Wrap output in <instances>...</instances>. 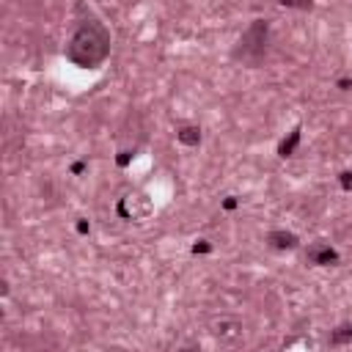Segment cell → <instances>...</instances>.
Listing matches in <instances>:
<instances>
[{"instance_id": "obj_1", "label": "cell", "mask_w": 352, "mask_h": 352, "mask_svg": "<svg viewBox=\"0 0 352 352\" xmlns=\"http://www.w3.org/2000/svg\"><path fill=\"white\" fill-rule=\"evenodd\" d=\"M69 63L80 69H96L102 66L107 55H110V31L99 22L96 17H83L66 39V50H63Z\"/></svg>"}, {"instance_id": "obj_2", "label": "cell", "mask_w": 352, "mask_h": 352, "mask_svg": "<svg viewBox=\"0 0 352 352\" xmlns=\"http://www.w3.org/2000/svg\"><path fill=\"white\" fill-rule=\"evenodd\" d=\"M270 42H273V33H270V19H253V22L242 31L240 39H237L231 55H234L237 63L256 69V66H261V61L267 58V52H270Z\"/></svg>"}, {"instance_id": "obj_3", "label": "cell", "mask_w": 352, "mask_h": 352, "mask_svg": "<svg viewBox=\"0 0 352 352\" xmlns=\"http://www.w3.org/2000/svg\"><path fill=\"white\" fill-rule=\"evenodd\" d=\"M306 261L314 267H333L341 261V253L330 245V242H311L308 250H306Z\"/></svg>"}, {"instance_id": "obj_4", "label": "cell", "mask_w": 352, "mask_h": 352, "mask_svg": "<svg viewBox=\"0 0 352 352\" xmlns=\"http://www.w3.org/2000/svg\"><path fill=\"white\" fill-rule=\"evenodd\" d=\"M267 248L278 250V253H286V250H297L300 248V237L294 231H286V229H273V231L264 237Z\"/></svg>"}, {"instance_id": "obj_5", "label": "cell", "mask_w": 352, "mask_h": 352, "mask_svg": "<svg viewBox=\"0 0 352 352\" xmlns=\"http://www.w3.org/2000/svg\"><path fill=\"white\" fill-rule=\"evenodd\" d=\"M212 333H215L220 341H229V344L242 341V325L240 322H234V319H220V322H215Z\"/></svg>"}, {"instance_id": "obj_6", "label": "cell", "mask_w": 352, "mask_h": 352, "mask_svg": "<svg viewBox=\"0 0 352 352\" xmlns=\"http://www.w3.org/2000/svg\"><path fill=\"white\" fill-rule=\"evenodd\" d=\"M201 127H196V124H184V127L176 129V140H179L182 146H190V149H196L201 146Z\"/></svg>"}, {"instance_id": "obj_7", "label": "cell", "mask_w": 352, "mask_h": 352, "mask_svg": "<svg viewBox=\"0 0 352 352\" xmlns=\"http://www.w3.org/2000/svg\"><path fill=\"white\" fill-rule=\"evenodd\" d=\"M300 140H303V127H294L292 132L278 143V157H292L294 152H297V146H300Z\"/></svg>"}, {"instance_id": "obj_8", "label": "cell", "mask_w": 352, "mask_h": 352, "mask_svg": "<svg viewBox=\"0 0 352 352\" xmlns=\"http://www.w3.org/2000/svg\"><path fill=\"white\" fill-rule=\"evenodd\" d=\"M330 344H352V322H344L330 333Z\"/></svg>"}, {"instance_id": "obj_9", "label": "cell", "mask_w": 352, "mask_h": 352, "mask_svg": "<svg viewBox=\"0 0 352 352\" xmlns=\"http://www.w3.org/2000/svg\"><path fill=\"white\" fill-rule=\"evenodd\" d=\"M278 6H286V9H297V11H311L314 9V0H275Z\"/></svg>"}, {"instance_id": "obj_10", "label": "cell", "mask_w": 352, "mask_h": 352, "mask_svg": "<svg viewBox=\"0 0 352 352\" xmlns=\"http://www.w3.org/2000/svg\"><path fill=\"white\" fill-rule=\"evenodd\" d=\"M190 250H193L196 256H206V253H212V250H215V245H212L209 240H196Z\"/></svg>"}, {"instance_id": "obj_11", "label": "cell", "mask_w": 352, "mask_h": 352, "mask_svg": "<svg viewBox=\"0 0 352 352\" xmlns=\"http://www.w3.org/2000/svg\"><path fill=\"white\" fill-rule=\"evenodd\" d=\"M338 184L344 193H352V171H341L338 173Z\"/></svg>"}, {"instance_id": "obj_12", "label": "cell", "mask_w": 352, "mask_h": 352, "mask_svg": "<svg viewBox=\"0 0 352 352\" xmlns=\"http://www.w3.org/2000/svg\"><path fill=\"white\" fill-rule=\"evenodd\" d=\"M86 171H88V160H75V163H72V168H69V173H72V176H83Z\"/></svg>"}, {"instance_id": "obj_13", "label": "cell", "mask_w": 352, "mask_h": 352, "mask_svg": "<svg viewBox=\"0 0 352 352\" xmlns=\"http://www.w3.org/2000/svg\"><path fill=\"white\" fill-rule=\"evenodd\" d=\"M75 231H77L80 237H88V234H91V223H88L86 217H77V220H75Z\"/></svg>"}, {"instance_id": "obj_14", "label": "cell", "mask_w": 352, "mask_h": 352, "mask_svg": "<svg viewBox=\"0 0 352 352\" xmlns=\"http://www.w3.org/2000/svg\"><path fill=\"white\" fill-rule=\"evenodd\" d=\"M226 209V212H234V209H237V206H240V198L237 196H226L223 198V204H220Z\"/></svg>"}, {"instance_id": "obj_15", "label": "cell", "mask_w": 352, "mask_h": 352, "mask_svg": "<svg viewBox=\"0 0 352 352\" xmlns=\"http://www.w3.org/2000/svg\"><path fill=\"white\" fill-rule=\"evenodd\" d=\"M132 157H135L132 152H121V154L116 157V163H119V168H127V165L132 163Z\"/></svg>"}, {"instance_id": "obj_16", "label": "cell", "mask_w": 352, "mask_h": 352, "mask_svg": "<svg viewBox=\"0 0 352 352\" xmlns=\"http://www.w3.org/2000/svg\"><path fill=\"white\" fill-rule=\"evenodd\" d=\"M336 88H338V91H352V77H341L336 83Z\"/></svg>"}]
</instances>
